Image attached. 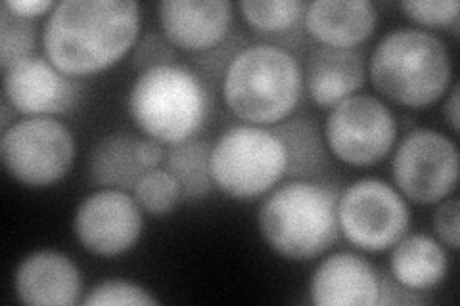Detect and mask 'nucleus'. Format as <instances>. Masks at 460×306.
Here are the masks:
<instances>
[{"label":"nucleus","mask_w":460,"mask_h":306,"mask_svg":"<svg viewBox=\"0 0 460 306\" xmlns=\"http://www.w3.org/2000/svg\"><path fill=\"white\" fill-rule=\"evenodd\" d=\"M392 174L402 197L419 205H438L456 189V144L438 130H411L394 153Z\"/></svg>","instance_id":"10"},{"label":"nucleus","mask_w":460,"mask_h":306,"mask_svg":"<svg viewBox=\"0 0 460 306\" xmlns=\"http://www.w3.org/2000/svg\"><path fill=\"white\" fill-rule=\"evenodd\" d=\"M138 138L131 133H111L100 138L89 155V179L100 188L133 192L144 172L137 157Z\"/></svg>","instance_id":"20"},{"label":"nucleus","mask_w":460,"mask_h":306,"mask_svg":"<svg viewBox=\"0 0 460 306\" xmlns=\"http://www.w3.org/2000/svg\"><path fill=\"white\" fill-rule=\"evenodd\" d=\"M74 159V135L54 118H22L0 138V162L27 188H49L62 180Z\"/></svg>","instance_id":"7"},{"label":"nucleus","mask_w":460,"mask_h":306,"mask_svg":"<svg viewBox=\"0 0 460 306\" xmlns=\"http://www.w3.org/2000/svg\"><path fill=\"white\" fill-rule=\"evenodd\" d=\"M56 4L58 3H52V0H6V3H3V6L12 13L31 22L42 16H50Z\"/></svg>","instance_id":"31"},{"label":"nucleus","mask_w":460,"mask_h":306,"mask_svg":"<svg viewBox=\"0 0 460 306\" xmlns=\"http://www.w3.org/2000/svg\"><path fill=\"white\" fill-rule=\"evenodd\" d=\"M179 52L171 45L169 39L164 33H144L135 42L131 50V67L138 73H144L160 66L177 64Z\"/></svg>","instance_id":"27"},{"label":"nucleus","mask_w":460,"mask_h":306,"mask_svg":"<svg viewBox=\"0 0 460 306\" xmlns=\"http://www.w3.org/2000/svg\"><path fill=\"white\" fill-rule=\"evenodd\" d=\"M140 25L133 0H64L42 29V50L69 77L94 75L131 54Z\"/></svg>","instance_id":"1"},{"label":"nucleus","mask_w":460,"mask_h":306,"mask_svg":"<svg viewBox=\"0 0 460 306\" xmlns=\"http://www.w3.org/2000/svg\"><path fill=\"white\" fill-rule=\"evenodd\" d=\"M238 10L261 42L272 37L288 33L290 29L304 23L307 4L301 0H242L238 3Z\"/></svg>","instance_id":"22"},{"label":"nucleus","mask_w":460,"mask_h":306,"mask_svg":"<svg viewBox=\"0 0 460 306\" xmlns=\"http://www.w3.org/2000/svg\"><path fill=\"white\" fill-rule=\"evenodd\" d=\"M211 150L213 145L209 142L190 138L169 145L165 152L164 169H167L179 182L184 203L201 201L215 188L211 177Z\"/></svg>","instance_id":"21"},{"label":"nucleus","mask_w":460,"mask_h":306,"mask_svg":"<svg viewBox=\"0 0 460 306\" xmlns=\"http://www.w3.org/2000/svg\"><path fill=\"white\" fill-rule=\"evenodd\" d=\"M304 89V67L294 54L255 42L226 69L221 94L228 111L243 123L272 127L294 115Z\"/></svg>","instance_id":"3"},{"label":"nucleus","mask_w":460,"mask_h":306,"mask_svg":"<svg viewBox=\"0 0 460 306\" xmlns=\"http://www.w3.org/2000/svg\"><path fill=\"white\" fill-rule=\"evenodd\" d=\"M397 121L376 96L353 94L330 108L324 123L328 152L351 167L376 165L392 152Z\"/></svg>","instance_id":"9"},{"label":"nucleus","mask_w":460,"mask_h":306,"mask_svg":"<svg viewBox=\"0 0 460 306\" xmlns=\"http://www.w3.org/2000/svg\"><path fill=\"white\" fill-rule=\"evenodd\" d=\"M399 8L411 22L424 27H449L460 18L456 0H407Z\"/></svg>","instance_id":"28"},{"label":"nucleus","mask_w":460,"mask_h":306,"mask_svg":"<svg viewBox=\"0 0 460 306\" xmlns=\"http://www.w3.org/2000/svg\"><path fill=\"white\" fill-rule=\"evenodd\" d=\"M286 150V177L292 180L323 182L330 169V152L321 130L311 115H290L270 127Z\"/></svg>","instance_id":"18"},{"label":"nucleus","mask_w":460,"mask_h":306,"mask_svg":"<svg viewBox=\"0 0 460 306\" xmlns=\"http://www.w3.org/2000/svg\"><path fill=\"white\" fill-rule=\"evenodd\" d=\"M458 214L460 203L456 197L439 201L434 214V230L439 238V243L449 247L451 251L458 249Z\"/></svg>","instance_id":"30"},{"label":"nucleus","mask_w":460,"mask_h":306,"mask_svg":"<svg viewBox=\"0 0 460 306\" xmlns=\"http://www.w3.org/2000/svg\"><path fill=\"white\" fill-rule=\"evenodd\" d=\"M334 186L292 180L267 196L259 209V230L280 257L304 262L326 253L340 240Z\"/></svg>","instance_id":"4"},{"label":"nucleus","mask_w":460,"mask_h":306,"mask_svg":"<svg viewBox=\"0 0 460 306\" xmlns=\"http://www.w3.org/2000/svg\"><path fill=\"white\" fill-rule=\"evenodd\" d=\"M233 10L226 0H164L157 6V16L171 45L194 56L228 37Z\"/></svg>","instance_id":"13"},{"label":"nucleus","mask_w":460,"mask_h":306,"mask_svg":"<svg viewBox=\"0 0 460 306\" xmlns=\"http://www.w3.org/2000/svg\"><path fill=\"white\" fill-rule=\"evenodd\" d=\"M378 23L370 0H314L307 4L304 25L321 47L357 48L368 40Z\"/></svg>","instance_id":"16"},{"label":"nucleus","mask_w":460,"mask_h":306,"mask_svg":"<svg viewBox=\"0 0 460 306\" xmlns=\"http://www.w3.org/2000/svg\"><path fill=\"white\" fill-rule=\"evenodd\" d=\"M0 115H3V118H0V128H3V133L18 121L16 118L20 115L4 94H3V100H0Z\"/></svg>","instance_id":"34"},{"label":"nucleus","mask_w":460,"mask_h":306,"mask_svg":"<svg viewBox=\"0 0 460 306\" xmlns=\"http://www.w3.org/2000/svg\"><path fill=\"white\" fill-rule=\"evenodd\" d=\"M368 77L374 89L395 104L428 108L451 89V54L436 33L401 27L374 48Z\"/></svg>","instance_id":"2"},{"label":"nucleus","mask_w":460,"mask_h":306,"mask_svg":"<svg viewBox=\"0 0 460 306\" xmlns=\"http://www.w3.org/2000/svg\"><path fill=\"white\" fill-rule=\"evenodd\" d=\"M458 91L460 86L458 83H453L449 92V98L445 100V106H443V115H445V121L449 123L451 130L456 135L458 133Z\"/></svg>","instance_id":"33"},{"label":"nucleus","mask_w":460,"mask_h":306,"mask_svg":"<svg viewBox=\"0 0 460 306\" xmlns=\"http://www.w3.org/2000/svg\"><path fill=\"white\" fill-rule=\"evenodd\" d=\"M390 268L397 282L426 293L445 280L449 270V257L434 238L412 234L392 247Z\"/></svg>","instance_id":"19"},{"label":"nucleus","mask_w":460,"mask_h":306,"mask_svg":"<svg viewBox=\"0 0 460 306\" xmlns=\"http://www.w3.org/2000/svg\"><path fill=\"white\" fill-rule=\"evenodd\" d=\"M380 274L355 253H334L324 258L309 284L316 306H374L378 301Z\"/></svg>","instance_id":"15"},{"label":"nucleus","mask_w":460,"mask_h":306,"mask_svg":"<svg viewBox=\"0 0 460 306\" xmlns=\"http://www.w3.org/2000/svg\"><path fill=\"white\" fill-rule=\"evenodd\" d=\"M248 47V39L238 29L230 31L225 40H221L217 47H213L201 54L192 56V71L196 75L206 83L208 89L213 92H217L221 89L225 73L230 67V64L234 62V57Z\"/></svg>","instance_id":"25"},{"label":"nucleus","mask_w":460,"mask_h":306,"mask_svg":"<svg viewBox=\"0 0 460 306\" xmlns=\"http://www.w3.org/2000/svg\"><path fill=\"white\" fill-rule=\"evenodd\" d=\"M138 130L164 145L196 138L211 111V91L196 73L181 64L140 73L127 100Z\"/></svg>","instance_id":"5"},{"label":"nucleus","mask_w":460,"mask_h":306,"mask_svg":"<svg viewBox=\"0 0 460 306\" xmlns=\"http://www.w3.org/2000/svg\"><path fill=\"white\" fill-rule=\"evenodd\" d=\"M142 209L135 196L104 188L84 197L75 213L74 230L86 251L118 257L133 249L142 234Z\"/></svg>","instance_id":"11"},{"label":"nucleus","mask_w":460,"mask_h":306,"mask_svg":"<svg viewBox=\"0 0 460 306\" xmlns=\"http://www.w3.org/2000/svg\"><path fill=\"white\" fill-rule=\"evenodd\" d=\"M3 75V94L23 118L71 115L84 92L81 81L66 75L42 56H31Z\"/></svg>","instance_id":"12"},{"label":"nucleus","mask_w":460,"mask_h":306,"mask_svg":"<svg viewBox=\"0 0 460 306\" xmlns=\"http://www.w3.org/2000/svg\"><path fill=\"white\" fill-rule=\"evenodd\" d=\"M13 289L20 302L29 306H74L81 302L83 275L69 257L35 251L22 260Z\"/></svg>","instance_id":"14"},{"label":"nucleus","mask_w":460,"mask_h":306,"mask_svg":"<svg viewBox=\"0 0 460 306\" xmlns=\"http://www.w3.org/2000/svg\"><path fill=\"white\" fill-rule=\"evenodd\" d=\"M340 232L349 243L380 253L407 236L411 211L394 186L378 179L353 182L338 199Z\"/></svg>","instance_id":"8"},{"label":"nucleus","mask_w":460,"mask_h":306,"mask_svg":"<svg viewBox=\"0 0 460 306\" xmlns=\"http://www.w3.org/2000/svg\"><path fill=\"white\" fill-rule=\"evenodd\" d=\"M137 157H138L140 165L144 167V170L157 169L160 165H164V159H165V148H164V144L155 142V140H152V138L138 140Z\"/></svg>","instance_id":"32"},{"label":"nucleus","mask_w":460,"mask_h":306,"mask_svg":"<svg viewBox=\"0 0 460 306\" xmlns=\"http://www.w3.org/2000/svg\"><path fill=\"white\" fill-rule=\"evenodd\" d=\"M84 306H119V304H133V306H152L160 304L148 289L142 285L123 282V280H106L94 285L86 297L81 301Z\"/></svg>","instance_id":"26"},{"label":"nucleus","mask_w":460,"mask_h":306,"mask_svg":"<svg viewBox=\"0 0 460 306\" xmlns=\"http://www.w3.org/2000/svg\"><path fill=\"white\" fill-rule=\"evenodd\" d=\"M431 299L424 291H416L397 282L392 274L380 275V289H378V306H420L428 304Z\"/></svg>","instance_id":"29"},{"label":"nucleus","mask_w":460,"mask_h":306,"mask_svg":"<svg viewBox=\"0 0 460 306\" xmlns=\"http://www.w3.org/2000/svg\"><path fill=\"white\" fill-rule=\"evenodd\" d=\"M133 196L142 211L154 216H165L182 201L181 186L167 169L146 170L137 182Z\"/></svg>","instance_id":"24"},{"label":"nucleus","mask_w":460,"mask_h":306,"mask_svg":"<svg viewBox=\"0 0 460 306\" xmlns=\"http://www.w3.org/2000/svg\"><path fill=\"white\" fill-rule=\"evenodd\" d=\"M304 79L316 106L334 108L365 86V56L357 48L314 47L307 56Z\"/></svg>","instance_id":"17"},{"label":"nucleus","mask_w":460,"mask_h":306,"mask_svg":"<svg viewBox=\"0 0 460 306\" xmlns=\"http://www.w3.org/2000/svg\"><path fill=\"white\" fill-rule=\"evenodd\" d=\"M286 150L267 127L226 128L211 150V177L223 194L234 199L261 197L286 177Z\"/></svg>","instance_id":"6"},{"label":"nucleus","mask_w":460,"mask_h":306,"mask_svg":"<svg viewBox=\"0 0 460 306\" xmlns=\"http://www.w3.org/2000/svg\"><path fill=\"white\" fill-rule=\"evenodd\" d=\"M37 47V25L0 6V69L8 71L29 60Z\"/></svg>","instance_id":"23"}]
</instances>
